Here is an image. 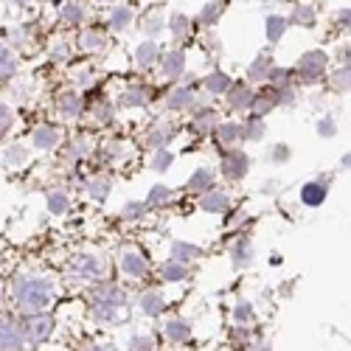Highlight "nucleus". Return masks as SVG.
I'll list each match as a JSON object with an SVG mask.
<instances>
[{
  "label": "nucleus",
  "instance_id": "obj_14",
  "mask_svg": "<svg viewBox=\"0 0 351 351\" xmlns=\"http://www.w3.org/2000/svg\"><path fill=\"white\" fill-rule=\"evenodd\" d=\"M208 87H211V90H225L228 79H225V76H214V79H208Z\"/></svg>",
  "mask_w": 351,
  "mask_h": 351
},
{
  "label": "nucleus",
  "instance_id": "obj_9",
  "mask_svg": "<svg viewBox=\"0 0 351 351\" xmlns=\"http://www.w3.org/2000/svg\"><path fill=\"white\" fill-rule=\"evenodd\" d=\"M324 194H326V191L320 189V186H306V189H304V199L309 202V206H317V202L324 199Z\"/></svg>",
  "mask_w": 351,
  "mask_h": 351
},
{
  "label": "nucleus",
  "instance_id": "obj_5",
  "mask_svg": "<svg viewBox=\"0 0 351 351\" xmlns=\"http://www.w3.org/2000/svg\"><path fill=\"white\" fill-rule=\"evenodd\" d=\"M0 346H12V348L20 346V332L14 329L12 320H0Z\"/></svg>",
  "mask_w": 351,
  "mask_h": 351
},
{
  "label": "nucleus",
  "instance_id": "obj_18",
  "mask_svg": "<svg viewBox=\"0 0 351 351\" xmlns=\"http://www.w3.org/2000/svg\"><path fill=\"white\" fill-rule=\"evenodd\" d=\"M62 107H65V112H76V110H79V101H76L73 96H65V101H62Z\"/></svg>",
  "mask_w": 351,
  "mask_h": 351
},
{
  "label": "nucleus",
  "instance_id": "obj_16",
  "mask_svg": "<svg viewBox=\"0 0 351 351\" xmlns=\"http://www.w3.org/2000/svg\"><path fill=\"white\" fill-rule=\"evenodd\" d=\"M281 28H284V20H276V17H273V20H270V37H273V40L281 34Z\"/></svg>",
  "mask_w": 351,
  "mask_h": 351
},
{
  "label": "nucleus",
  "instance_id": "obj_13",
  "mask_svg": "<svg viewBox=\"0 0 351 351\" xmlns=\"http://www.w3.org/2000/svg\"><path fill=\"white\" fill-rule=\"evenodd\" d=\"M186 335H189V329H186V326H180V324L169 326V337H174V340H183Z\"/></svg>",
  "mask_w": 351,
  "mask_h": 351
},
{
  "label": "nucleus",
  "instance_id": "obj_17",
  "mask_svg": "<svg viewBox=\"0 0 351 351\" xmlns=\"http://www.w3.org/2000/svg\"><path fill=\"white\" fill-rule=\"evenodd\" d=\"M9 121H12V115H9V110H6V107H0V132H3V130L9 127Z\"/></svg>",
  "mask_w": 351,
  "mask_h": 351
},
{
  "label": "nucleus",
  "instance_id": "obj_12",
  "mask_svg": "<svg viewBox=\"0 0 351 351\" xmlns=\"http://www.w3.org/2000/svg\"><path fill=\"white\" fill-rule=\"evenodd\" d=\"M208 180H211V174H208V171H197V174H194V180H191L189 186H191V189H199L202 183H208Z\"/></svg>",
  "mask_w": 351,
  "mask_h": 351
},
{
  "label": "nucleus",
  "instance_id": "obj_7",
  "mask_svg": "<svg viewBox=\"0 0 351 351\" xmlns=\"http://www.w3.org/2000/svg\"><path fill=\"white\" fill-rule=\"evenodd\" d=\"M12 68H14V62H12V53H9V48L0 45V82H3V79L12 73Z\"/></svg>",
  "mask_w": 351,
  "mask_h": 351
},
{
  "label": "nucleus",
  "instance_id": "obj_20",
  "mask_svg": "<svg viewBox=\"0 0 351 351\" xmlns=\"http://www.w3.org/2000/svg\"><path fill=\"white\" fill-rule=\"evenodd\" d=\"M186 99H191V96H189V93H178L171 104H174V107H183V104H186Z\"/></svg>",
  "mask_w": 351,
  "mask_h": 351
},
{
  "label": "nucleus",
  "instance_id": "obj_2",
  "mask_svg": "<svg viewBox=\"0 0 351 351\" xmlns=\"http://www.w3.org/2000/svg\"><path fill=\"white\" fill-rule=\"evenodd\" d=\"M73 273L82 276V278H99V276H101V261L87 256V258L76 261V265H73Z\"/></svg>",
  "mask_w": 351,
  "mask_h": 351
},
{
  "label": "nucleus",
  "instance_id": "obj_6",
  "mask_svg": "<svg viewBox=\"0 0 351 351\" xmlns=\"http://www.w3.org/2000/svg\"><path fill=\"white\" fill-rule=\"evenodd\" d=\"M121 267H124L127 273H132V276H143V258H141V256H124Z\"/></svg>",
  "mask_w": 351,
  "mask_h": 351
},
{
  "label": "nucleus",
  "instance_id": "obj_10",
  "mask_svg": "<svg viewBox=\"0 0 351 351\" xmlns=\"http://www.w3.org/2000/svg\"><path fill=\"white\" fill-rule=\"evenodd\" d=\"M99 301H101V304H124V292H119V289H104L101 295H99Z\"/></svg>",
  "mask_w": 351,
  "mask_h": 351
},
{
  "label": "nucleus",
  "instance_id": "obj_11",
  "mask_svg": "<svg viewBox=\"0 0 351 351\" xmlns=\"http://www.w3.org/2000/svg\"><path fill=\"white\" fill-rule=\"evenodd\" d=\"M202 208H208V211H217V208H225V197H222V194H214V197H208L206 202H202Z\"/></svg>",
  "mask_w": 351,
  "mask_h": 351
},
{
  "label": "nucleus",
  "instance_id": "obj_15",
  "mask_svg": "<svg viewBox=\"0 0 351 351\" xmlns=\"http://www.w3.org/2000/svg\"><path fill=\"white\" fill-rule=\"evenodd\" d=\"M53 138H56V135H53L51 130H40V132H37V143H40V146H48Z\"/></svg>",
  "mask_w": 351,
  "mask_h": 351
},
{
  "label": "nucleus",
  "instance_id": "obj_4",
  "mask_svg": "<svg viewBox=\"0 0 351 351\" xmlns=\"http://www.w3.org/2000/svg\"><path fill=\"white\" fill-rule=\"evenodd\" d=\"M51 324L53 320L51 317H34V320H28V337L32 340H45L48 337V332H51Z\"/></svg>",
  "mask_w": 351,
  "mask_h": 351
},
{
  "label": "nucleus",
  "instance_id": "obj_22",
  "mask_svg": "<svg viewBox=\"0 0 351 351\" xmlns=\"http://www.w3.org/2000/svg\"><path fill=\"white\" fill-rule=\"evenodd\" d=\"M146 301H149V304H146V309H149V312H158L160 306H158V298H146Z\"/></svg>",
  "mask_w": 351,
  "mask_h": 351
},
{
  "label": "nucleus",
  "instance_id": "obj_1",
  "mask_svg": "<svg viewBox=\"0 0 351 351\" xmlns=\"http://www.w3.org/2000/svg\"><path fill=\"white\" fill-rule=\"evenodd\" d=\"M51 301V287L40 281H25L20 284V304L25 309H43Z\"/></svg>",
  "mask_w": 351,
  "mask_h": 351
},
{
  "label": "nucleus",
  "instance_id": "obj_21",
  "mask_svg": "<svg viewBox=\"0 0 351 351\" xmlns=\"http://www.w3.org/2000/svg\"><path fill=\"white\" fill-rule=\"evenodd\" d=\"M237 132H239L237 127H225V130H222V138H225V141H230V138H237Z\"/></svg>",
  "mask_w": 351,
  "mask_h": 351
},
{
  "label": "nucleus",
  "instance_id": "obj_8",
  "mask_svg": "<svg viewBox=\"0 0 351 351\" xmlns=\"http://www.w3.org/2000/svg\"><path fill=\"white\" fill-rule=\"evenodd\" d=\"M180 68H183V56H180V53H169L166 62H163V71H166L169 76H174V73H180Z\"/></svg>",
  "mask_w": 351,
  "mask_h": 351
},
{
  "label": "nucleus",
  "instance_id": "obj_3",
  "mask_svg": "<svg viewBox=\"0 0 351 351\" xmlns=\"http://www.w3.org/2000/svg\"><path fill=\"white\" fill-rule=\"evenodd\" d=\"M298 71H301L306 79L320 76V73H324V56H320V53H309V56H304L301 65H298Z\"/></svg>",
  "mask_w": 351,
  "mask_h": 351
},
{
  "label": "nucleus",
  "instance_id": "obj_19",
  "mask_svg": "<svg viewBox=\"0 0 351 351\" xmlns=\"http://www.w3.org/2000/svg\"><path fill=\"white\" fill-rule=\"evenodd\" d=\"M166 276H171V278H180V276H183V267L171 265V267H166Z\"/></svg>",
  "mask_w": 351,
  "mask_h": 351
}]
</instances>
